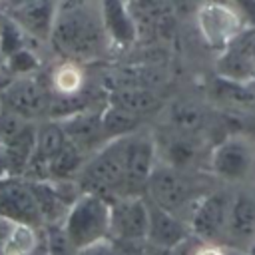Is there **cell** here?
<instances>
[{
	"mask_svg": "<svg viewBox=\"0 0 255 255\" xmlns=\"http://www.w3.org/2000/svg\"><path fill=\"white\" fill-rule=\"evenodd\" d=\"M149 203L145 195H128L110 201V239L114 243H145Z\"/></svg>",
	"mask_w": 255,
	"mask_h": 255,
	"instance_id": "8992f818",
	"label": "cell"
},
{
	"mask_svg": "<svg viewBox=\"0 0 255 255\" xmlns=\"http://www.w3.org/2000/svg\"><path fill=\"white\" fill-rule=\"evenodd\" d=\"M215 72V76L239 84L255 80V24H249L227 48L219 52Z\"/></svg>",
	"mask_w": 255,
	"mask_h": 255,
	"instance_id": "9c48e42d",
	"label": "cell"
},
{
	"mask_svg": "<svg viewBox=\"0 0 255 255\" xmlns=\"http://www.w3.org/2000/svg\"><path fill=\"white\" fill-rule=\"evenodd\" d=\"M58 122L62 124L68 141H72L86 155H92L96 149H100L108 141L102 126V112L80 110Z\"/></svg>",
	"mask_w": 255,
	"mask_h": 255,
	"instance_id": "4fadbf2b",
	"label": "cell"
},
{
	"mask_svg": "<svg viewBox=\"0 0 255 255\" xmlns=\"http://www.w3.org/2000/svg\"><path fill=\"white\" fill-rule=\"evenodd\" d=\"M167 120H169V126H171L173 131L187 133V135H199L201 129L207 124L205 112L199 106L189 104V102H177V104H173L169 108Z\"/></svg>",
	"mask_w": 255,
	"mask_h": 255,
	"instance_id": "ffe728a7",
	"label": "cell"
},
{
	"mask_svg": "<svg viewBox=\"0 0 255 255\" xmlns=\"http://www.w3.org/2000/svg\"><path fill=\"white\" fill-rule=\"evenodd\" d=\"M58 0H22L14 10L16 26L34 38L50 40Z\"/></svg>",
	"mask_w": 255,
	"mask_h": 255,
	"instance_id": "9a60e30c",
	"label": "cell"
},
{
	"mask_svg": "<svg viewBox=\"0 0 255 255\" xmlns=\"http://www.w3.org/2000/svg\"><path fill=\"white\" fill-rule=\"evenodd\" d=\"M100 10L110 48H129L139 36L131 6L126 0H100Z\"/></svg>",
	"mask_w": 255,
	"mask_h": 255,
	"instance_id": "7c38bea8",
	"label": "cell"
},
{
	"mask_svg": "<svg viewBox=\"0 0 255 255\" xmlns=\"http://www.w3.org/2000/svg\"><path fill=\"white\" fill-rule=\"evenodd\" d=\"M110 106L120 108L135 118H143L151 114L159 106V98L151 88L139 86H120L110 94Z\"/></svg>",
	"mask_w": 255,
	"mask_h": 255,
	"instance_id": "d6986e66",
	"label": "cell"
},
{
	"mask_svg": "<svg viewBox=\"0 0 255 255\" xmlns=\"http://www.w3.org/2000/svg\"><path fill=\"white\" fill-rule=\"evenodd\" d=\"M223 237L237 245L255 239V199L249 195H235L231 199Z\"/></svg>",
	"mask_w": 255,
	"mask_h": 255,
	"instance_id": "ac0fdd59",
	"label": "cell"
},
{
	"mask_svg": "<svg viewBox=\"0 0 255 255\" xmlns=\"http://www.w3.org/2000/svg\"><path fill=\"white\" fill-rule=\"evenodd\" d=\"M52 48L66 62H92L110 48L100 2L96 0H58L52 22Z\"/></svg>",
	"mask_w": 255,
	"mask_h": 255,
	"instance_id": "6da1fadb",
	"label": "cell"
},
{
	"mask_svg": "<svg viewBox=\"0 0 255 255\" xmlns=\"http://www.w3.org/2000/svg\"><path fill=\"white\" fill-rule=\"evenodd\" d=\"M4 104L8 106L10 114L26 122H32V120L50 116L52 96L38 78L26 74L14 80L4 90Z\"/></svg>",
	"mask_w": 255,
	"mask_h": 255,
	"instance_id": "ba28073f",
	"label": "cell"
},
{
	"mask_svg": "<svg viewBox=\"0 0 255 255\" xmlns=\"http://www.w3.org/2000/svg\"><path fill=\"white\" fill-rule=\"evenodd\" d=\"M139 122H141L139 118H135V116H131L120 108H114V106H108L102 112V126H104V133H106L108 141L114 137H122V135L135 131Z\"/></svg>",
	"mask_w": 255,
	"mask_h": 255,
	"instance_id": "603a6c76",
	"label": "cell"
},
{
	"mask_svg": "<svg viewBox=\"0 0 255 255\" xmlns=\"http://www.w3.org/2000/svg\"><path fill=\"white\" fill-rule=\"evenodd\" d=\"M209 191L203 189L201 181L193 171L177 169L167 163H157L145 185V199L153 205L167 209L187 221L195 203Z\"/></svg>",
	"mask_w": 255,
	"mask_h": 255,
	"instance_id": "3957f363",
	"label": "cell"
},
{
	"mask_svg": "<svg viewBox=\"0 0 255 255\" xmlns=\"http://www.w3.org/2000/svg\"><path fill=\"white\" fill-rule=\"evenodd\" d=\"M50 84H52V90L56 96H64V98L78 96L80 90L84 88V72H82L80 64L64 62L52 72Z\"/></svg>",
	"mask_w": 255,
	"mask_h": 255,
	"instance_id": "44dd1931",
	"label": "cell"
},
{
	"mask_svg": "<svg viewBox=\"0 0 255 255\" xmlns=\"http://www.w3.org/2000/svg\"><path fill=\"white\" fill-rule=\"evenodd\" d=\"M213 98L225 102L227 106H237V108L255 104V96L247 84L231 82V80H225L219 76H215V80H213Z\"/></svg>",
	"mask_w": 255,
	"mask_h": 255,
	"instance_id": "7402d4cb",
	"label": "cell"
},
{
	"mask_svg": "<svg viewBox=\"0 0 255 255\" xmlns=\"http://www.w3.org/2000/svg\"><path fill=\"white\" fill-rule=\"evenodd\" d=\"M42 227L2 217L0 255H32L42 243Z\"/></svg>",
	"mask_w": 255,
	"mask_h": 255,
	"instance_id": "2e32d148",
	"label": "cell"
},
{
	"mask_svg": "<svg viewBox=\"0 0 255 255\" xmlns=\"http://www.w3.org/2000/svg\"><path fill=\"white\" fill-rule=\"evenodd\" d=\"M60 227L74 253L110 239V201L82 191L70 205Z\"/></svg>",
	"mask_w": 255,
	"mask_h": 255,
	"instance_id": "277c9868",
	"label": "cell"
},
{
	"mask_svg": "<svg viewBox=\"0 0 255 255\" xmlns=\"http://www.w3.org/2000/svg\"><path fill=\"white\" fill-rule=\"evenodd\" d=\"M233 4L247 24H255V0H233Z\"/></svg>",
	"mask_w": 255,
	"mask_h": 255,
	"instance_id": "d4e9b609",
	"label": "cell"
},
{
	"mask_svg": "<svg viewBox=\"0 0 255 255\" xmlns=\"http://www.w3.org/2000/svg\"><path fill=\"white\" fill-rule=\"evenodd\" d=\"M195 255H223L219 249H215V247H203V249H199Z\"/></svg>",
	"mask_w": 255,
	"mask_h": 255,
	"instance_id": "4316f807",
	"label": "cell"
},
{
	"mask_svg": "<svg viewBox=\"0 0 255 255\" xmlns=\"http://www.w3.org/2000/svg\"><path fill=\"white\" fill-rule=\"evenodd\" d=\"M147 203H149V225H147L145 243L161 249H177L181 243H185L187 237L191 235L189 223L179 215L153 205L151 201Z\"/></svg>",
	"mask_w": 255,
	"mask_h": 255,
	"instance_id": "5bb4252c",
	"label": "cell"
},
{
	"mask_svg": "<svg viewBox=\"0 0 255 255\" xmlns=\"http://www.w3.org/2000/svg\"><path fill=\"white\" fill-rule=\"evenodd\" d=\"M159 155L163 157V163H167L171 167L193 171L195 165L203 157V149H201V143L197 141V135H187V133L173 131L161 143V147H157V157Z\"/></svg>",
	"mask_w": 255,
	"mask_h": 255,
	"instance_id": "e0dca14e",
	"label": "cell"
},
{
	"mask_svg": "<svg viewBox=\"0 0 255 255\" xmlns=\"http://www.w3.org/2000/svg\"><path fill=\"white\" fill-rule=\"evenodd\" d=\"M143 255H175V249H161V247H153V245L145 243Z\"/></svg>",
	"mask_w": 255,
	"mask_h": 255,
	"instance_id": "484cf974",
	"label": "cell"
},
{
	"mask_svg": "<svg viewBox=\"0 0 255 255\" xmlns=\"http://www.w3.org/2000/svg\"><path fill=\"white\" fill-rule=\"evenodd\" d=\"M231 199L233 197L227 191L205 193L195 203V207L191 209V213L187 217L191 233L207 243L219 241L225 235V223H227Z\"/></svg>",
	"mask_w": 255,
	"mask_h": 255,
	"instance_id": "30bf717a",
	"label": "cell"
},
{
	"mask_svg": "<svg viewBox=\"0 0 255 255\" xmlns=\"http://www.w3.org/2000/svg\"><path fill=\"white\" fill-rule=\"evenodd\" d=\"M247 86H249V90H251V92H253V96H255V80H253V82H249Z\"/></svg>",
	"mask_w": 255,
	"mask_h": 255,
	"instance_id": "83f0119b",
	"label": "cell"
},
{
	"mask_svg": "<svg viewBox=\"0 0 255 255\" xmlns=\"http://www.w3.org/2000/svg\"><path fill=\"white\" fill-rule=\"evenodd\" d=\"M207 165L213 175L225 181H241L253 167L251 145L241 135H229L211 149Z\"/></svg>",
	"mask_w": 255,
	"mask_h": 255,
	"instance_id": "8fae6325",
	"label": "cell"
},
{
	"mask_svg": "<svg viewBox=\"0 0 255 255\" xmlns=\"http://www.w3.org/2000/svg\"><path fill=\"white\" fill-rule=\"evenodd\" d=\"M74 255H120L116 243L112 239H106V241H100L96 245H90L82 251H76Z\"/></svg>",
	"mask_w": 255,
	"mask_h": 255,
	"instance_id": "cb8c5ba5",
	"label": "cell"
},
{
	"mask_svg": "<svg viewBox=\"0 0 255 255\" xmlns=\"http://www.w3.org/2000/svg\"><path fill=\"white\" fill-rule=\"evenodd\" d=\"M247 26L249 24L235 6L219 0L205 2L197 10V28L203 40L219 52L227 48Z\"/></svg>",
	"mask_w": 255,
	"mask_h": 255,
	"instance_id": "5b68a950",
	"label": "cell"
},
{
	"mask_svg": "<svg viewBox=\"0 0 255 255\" xmlns=\"http://www.w3.org/2000/svg\"><path fill=\"white\" fill-rule=\"evenodd\" d=\"M249 255H255V243H251V251H249Z\"/></svg>",
	"mask_w": 255,
	"mask_h": 255,
	"instance_id": "f1b7e54d",
	"label": "cell"
},
{
	"mask_svg": "<svg viewBox=\"0 0 255 255\" xmlns=\"http://www.w3.org/2000/svg\"><path fill=\"white\" fill-rule=\"evenodd\" d=\"M157 165V143L153 135L131 131L126 137V197L145 195L149 175Z\"/></svg>",
	"mask_w": 255,
	"mask_h": 255,
	"instance_id": "52a82bcc",
	"label": "cell"
},
{
	"mask_svg": "<svg viewBox=\"0 0 255 255\" xmlns=\"http://www.w3.org/2000/svg\"><path fill=\"white\" fill-rule=\"evenodd\" d=\"M126 137H114L96 149L78 173L82 191L96 193L108 201L126 197Z\"/></svg>",
	"mask_w": 255,
	"mask_h": 255,
	"instance_id": "7a4b0ae2",
	"label": "cell"
}]
</instances>
